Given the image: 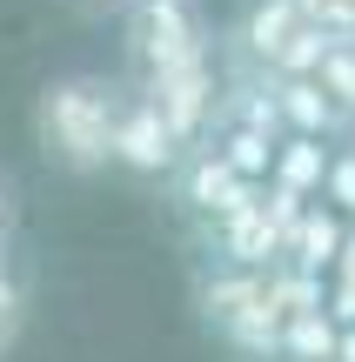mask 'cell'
I'll return each instance as SVG.
<instances>
[{"instance_id":"obj_1","label":"cell","mask_w":355,"mask_h":362,"mask_svg":"<svg viewBox=\"0 0 355 362\" xmlns=\"http://www.w3.org/2000/svg\"><path fill=\"white\" fill-rule=\"evenodd\" d=\"M114 121H121V94L101 74H61L34 101L40 155L67 175H94L114 161Z\"/></svg>"},{"instance_id":"obj_2","label":"cell","mask_w":355,"mask_h":362,"mask_svg":"<svg viewBox=\"0 0 355 362\" xmlns=\"http://www.w3.org/2000/svg\"><path fill=\"white\" fill-rule=\"evenodd\" d=\"M128 40H134V61L155 74V67H174V61H195L201 47V21L188 0H134L128 13Z\"/></svg>"},{"instance_id":"obj_3","label":"cell","mask_w":355,"mask_h":362,"mask_svg":"<svg viewBox=\"0 0 355 362\" xmlns=\"http://www.w3.org/2000/svg\"><path fill=\"white\" fill-rule=\"evenodd\" d=\"M148 101L161 107V121H168L181 141H195V134L208 128V115H215V74H208V54H195V61H174V67H155V74H148Z\"/></svg>"},{"instance_id":"obj_4","label":"cell","mask_w":355,"mask_h":362,"mask_svg":"<svg viewBox=\"0 0 355 362\" xmlns=\"http://www.w3.org/2000/svg\"><path fill=\"white\" fill-rule=\"evenodd\" d=\"M181 148L188 141L161 121V107L148 101V94L121 107V121H114V161H121V168H134V175H168L174 161H181Z\"/></svg>"},{"instance_id":"obj_5","label":"cell","mask_w":355,"mask_h":362,"mask_svg":"<svg viewBox=\"0 0 355 362\" xmlns=\"http://www.w3.org/2000/svg\"><path fill=\"white\" fill-rule=\"evenodd\" d=\"M181 194H188V208H195V215H215V221H222V215H235L241 202H255V181L235 175V168H228V155L215 148V155H201L195 168H188Z\"/></svg>"},{"instance_id":"obj_6","label":"cell","mask_w":355,"mask_h":362,"mask_svg":"<svg viewBox=\"0 0 355 362\" xmlns=\"http://www.w3.org/2000/svg\"><path fill=\"white\" fill-rule=\"evenodd\" d=\"M275 101H282V121H289V134H329L335 121H342V107L329 101V88H322L315 74L282 81V88H275Z\"/></svg>"},{"instance_id":"obj_7","label":"cell","mask_w":355,"mask_h":362,"mask_svg":"<svg viewBox=\"0 0 355 362\" xmlns=\"http://www.w3.org/2000/svg\"><path fill=\"white\" fill-rule=\"evenodd\" d=\"M302 21H308V13L295 7V0H255V7H248V27H241V40H248L255 61L275 67V54L289 47V34H295Z\"/></svg>"},{"instance_id":"obj_8","label":"cell","mask_w":355,"mask_h":362,"mask_svg":"<svg viewBox=\"0 0 355 362\" xmlns=\"http://www.w3.org/2000/svg\"><path fill=\"white\" fill-rule=\"evenodd\" d=\"M329 181V148H322V134H289V141L275 148V188H322Z\"/></svg>"},{"instance_id":"obj_9","label":"cell","mask_w":355,"mask_h":362,"mask_svg":"<svg viewBox=\"0 0 355 362\" xmlns=\"http://www.w3.org/2000/svg\"><path fill=\"white\" fill-rule=\"evenodd\" d=\"M289 248H295V269H302V275H322V269L335 262V248H342V228H335V215H322V208H302V221H295Z\"/></svg>"},{"instance_id":"obj_10","label":"cell","mask_w":355,"mask_h":362,"mask_svg":"<svg viewBox=\"0 0 355 362\" xmlns=\"http://www.w3.org/2000/svg\"><path fill=\"white\" fill-rule=\"evenodd\" d=\"M275 134H262V128H228L222 134V155H228V168L235 175H248V181H262V175H275Z\"/></svg>"},{"instance_id":"obj_11","label":"cell","mask_w":355,"mask_h":362,"mask_svg":"<svg viewBox=\"0 0 355 362\" xmlns=\"http://www.w3.org/2000/svg\"><path fill=\"white\" fill-rule=\"evenodd\" d=\"M335 329L322 322V309H295L289 315V336H282V349H289L295 362H335Z\"/></svg>"},{"instance_id":"obj_12","label":"cell","mask_w":355,"mask_h":362,"mask_svg":"<svg viewBox=\"0 0 355 362\" xmlns=\"http://www.w3.org/2000/svg\"><path fill=\"white\" fill-rule=\"evenodd\" d=\"M329 27H322V21H302V27H295V34H289V47H282L275 54V74L282 81H295V74H315V67H322V54H329Z\"/></svg>"},{"instance_id":"obj_13","label":"cell","mask_w":355,"mask_h":362,"mask_svg":"<svg viewBox=\"0 0 355 362\" xmlns=\"http://www.w3.org/2000/svg\"><path fill=\"white\" fill-rule=\"evenodd\" d=\"M315 81L329 88V101L342 107V115H355V40H329V54H322Z\"/></svg>"},{"instance_id":"obj_14","label":"cell","mask_w":355,"mask_h":362,"mask_svg":"<svg viewBox=\"0 0 355 362\" xmlns=\"http://www.w3.org/2000/svg\"><path fill=\"white\" fill-rule=\"evenodd\" d=\"M322 188H329V202H342L349 215H355V155H335V161H329V181H322Z\"/></svg>"},{"instance_id":"obj_15","label":"cell","mask_w":355,"mask_h":362,"mask_svg":"<svg viewBox=\"0 0 355 362\" xmlns=\"http://www.w3.org/2000/svg\"><path fill=\"white\" fill-rule=\"evenodd\" d=\"M7 221H13V202H7V181H0V242H7Z\"/></svg>"},{"instance_id":"obj_16","label":"cell","mask_w":355,"mask_h":362,"mask_svg":"<svg viewBox=\"0 0 355 362\" xmlns=\"http://www.w3.org/2000/svg\"><path fill=\"white\" fill-rule=\"evenodd\" d=\"M335 362H355V336H342V342H335Z\"/></svg>"},{"instance_id":"obj_17","label":"cell","mask_w":355,"mask_h":362,"mask_svg":"<svg viewBox=\"0 0 355 362\" xmlns=\"http://www.w3.org/2000/svg\"><path fill=\"white\" fill-rule=\"evenodd\" d=\"M74 7H114V0H74Z\"/></svg>"}]
</instances>
